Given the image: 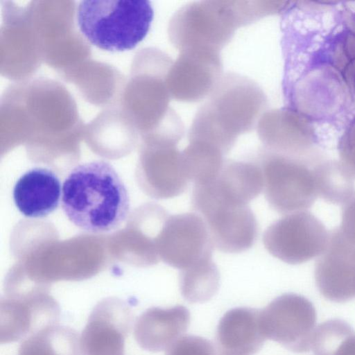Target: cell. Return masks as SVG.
I'll return each instance as SVG.
<instances>
[{
  "label": "cell",
  "mask_w": 355,
  "mask_h": 355,
  "mask_svg": "<svg viewBox=\"0 0 355 355\" xmlns=\"http://www.w3.org/2000/svg\"><path fill=\"white\" fill-rule=\"evenodd\" d=\"M127 189L108 162L96 160L76 166L65 179L62 207L68 219L90 233L117 230L130 212Z\"/></svg>",
  "instance_id": "obj_1"
},
{
  "label": "cell",
  "mask_w": 355,
  "mask_h": 355,
  "mask_svg": "<svg viewBox=\"0 0 355 355\" xmlns=\"http://www.w3.org/2000/svg\"><path fill=\"white\" fill-rule=\"evenodd\" d=\"M259 157L264 195L271 208L291 214L313 205L318 197L314 168L265 148Z\"/></svg>",
  "instance_id": "obj_5"
},
{
  "label": "cell",
  "mask_w": 355,
  "mask_h": 355,
  "mask_svg": "<svg viewBox=\"0 0 355 355\" xmlns=\"http://www.w3.org/2000/svg\"><path fill=\"white\" fill-rule=\"evenodd\" d=\"M207 192L222 202L247 205L263 189V177L259 164L244 161H225L218 175L201 184Z\"/></svg>",
  "instance_id": "obj_16"
},
{
  "label": "cell",
  "mask_w": 355,
  "mask_h": 355,
  "mask_svg": "<svg viewBox=\"0 0 355 355\" xmlns=\"http://www.w3.org/2000/svg\"><path fill=\"white\" fill-rule=\"evenodd\" d=\"M161 245L164 261L180 270L212 258L214 246L207 226L196 213L171 216L162 234Z\"/></svg>",
  "instance_id": "obj_10"
},
{
  "label": "cell",
  "mask_w": 355,
  "mask_h": 355,
  "mask_svg": "<svg viewBox=\"0 0 355 355\" xmlns=\"http://www.w3.org/2000/svg\"><path fill=\"white\" fill-rule=\"evenodd\" d=\"M12 194L17 208L24 216L43 218L58 207L61 184L52 171L34 168L18 179Z\"/></svg>",
  "instance_id": "obj_17"
},
{
  "label": "cell",
  "mask_w": 355,
  "mask_h": 355,
  "mask_svg": "<svg viewBox=\"0 0 355 355\" xmlns=\"http://www.w3.org/2000/svg\"><path fill=\"white\" fill-rule=\"evenodd\" d=\"M190 313L182 305L151 307L136 320L134 336L139 347L151 352L167 349L187 331Z\"/></svg>",
  "instance_id": "obj_15"
},
{
  "label": "cell",
  "mask_w": 355,
  "mask_h": 355,
  "mask_svg": "<svg viewBox=\"0 0 355 355\" xmlns=\"http://www.w3.org/2000/svg\"><path fill=\"white\" fill-rule=\"evenodd\" d=\"M337 229L329 232L327 246L316 262L315 279L324 298L343 303L355 297V246Z\"/></svg>",
  "instance_id": "obj_12"
},
{
  "label": "cell",
  "mask_w": 355,
  "mask_h": 355,
  "mask_svg": "<svg viewBox=\"0 0 355 355\" xmlns=\"http://www.w3.org/2000/svg\"><path fill=\"white\" fill-rule=\"evenodd\" d=\"M342 205L341 223L337 228L343 238L355 246V191Z\"/></svg>",
  "instance_id": "obj_24"
},
{
  "label": "cell",
  "mask_w": 355,
  "mask_h": 355,
  "mask_svg": "<svg viewBox=\"0 0 355 355\" xmlns=\"http://www.w3.org/2000/svg\"><path fill=\"white\" fill-rule=\"evenodd\" d=\"M223 75L220 53L183 51L173 60L167 74L166 85L171 98L194 103L208 98Z\"/></svg>",
  "instance_id": "obj_9"
},
{
  "label": "cell",
  "mask_w": 355,
  "mask_h": 355,
  "mask_svg": "<svg viewBox=\"0 0 355 355\" xmlns=\"http://www.w3.org/2000/svg\"><path fill=\"white\" fill-rule=\"evenodd\" d=\"M316 320V311L312 302L293 293L277 297L261 310L266 338L295 353L311 349Z\"/></svg>",
  "instance_id": "obj_7"
},
{
  "label": "cell",
  "mask_w": 355,
  "mask_h": 355,
  "mask_svg": "<svg viewBox=\"0 0 355 355\" xmlns=\"http://www.w3.org/2000/svg\"><path fill=\"white\" fill-rule=\"evenodd\" d=\"M218 349L226 355H254L267 339L261 322V310L236 307L227 311L216 329Z\"/></svg>",
  "instance_id": "obj_14"
},
{
  "label": "cell",
  "mask_w": 355,
  "mask_h": 355,
  "mask_svg": "<svg viewBox=\"0 0 355 355\" xmlns=\"http://www.w3.org/2000/svg\"><path fill=\"white\" fill-rule=\"evenodd\" d=\"M153 15L147 0H85L76 11L83 35L98 49L111 52L135 48L147 35Z\"/></svg>",
  "instance_id": "obj_4"
},
{
  "label": "cell",
  "mask_w": 355,
  "mask_h": 355,
  "mask_svg": "<svg viewBox=\"0 0 355 355\" xmlns=\"http://www.w3.org/2000/svg\"><path fill=\"white\" fill-rule=\"evenodd\" d=\"M217 345L205 338L187 335L182 336L166 351L165 355H220Z\"/></svg>",
  "instance_id": "obj_23"
},
{
  "label": "cell",
  "mask_w": 355,
  "mask_h": 355,
  "mask_svg": "<svg viewBox=\"0 0 355 355\" xmlns=\"http://www.w3.org/2000/svg\"><path fill=\"white\" fill-rule=\"evenodd\" d=\"M60 308L50 298L1 301L0 343L26 339L35 333L58 324Z\"/></svg>",
  "instance_id": "obj_13"
},
{
  "label": "cell",
  "mask_w": 355,
  "mask_h": 355,
  "mask_svg": "<svg viewBox=\"0 0 355 355\" xmlns=\"http://www.w3.org/2000/svg\"><path fill=\"white\" fill-rule=\"evenodd\" d=\"M268 15L264 1L211 0L189 3L169 21L171 44L180 52L188 50L220 53L238 28Z\"/></svg>",
  "instance_id": "obj_3"
},
{
  "label": "cell",
  "mask_w": 355,
  "mask_h": 355,
  "mask_svg": "<svg viewBox=\"0 0 355 355\" xmlns=\"http://www.w3.org/2000/svg\"><path fill=\"white\" fill-rule=\"evenodd\" d=\"M132 321V311L124 302L116 299L99 302L80 336L83 355H124Z\"/></svg>",
  "instance_id": "obj_11"
},
{
  "label": "cell",
  "mask_w": 355,
  "mask_h": 355,
  "mask_svg": "<svg viewBox=\"0 0 355 355\" xmlns=\"http://www.w3.org/2000/svg\"><path fill=\"white\" fill-rule=\"evenodd\" d=\"M267 105L266 94L255 81L236 73H223L197 111L189 136L226 155L240 135L257 128Z\"/></svg>",
  "instance_id": "obj_2"
},
{
  "label": "cell",
  "mask_w": 355,
  "mask_h": 355,
  "mask_svg": "<svg viewBox=\"0 0 355 355\" xmlns=\"http://www.w3.org/2000/svg\"><path fill=\"white\" fill-rule=\"evenodd\" d=\"M329 233L307 211L291 213L272 223L263 233V243L273 257L288 264L306 262L325 250Z\"/></svg>",
  "instance_id": "obj_6"
},
{
  "label": "cell",
  "mask_w": 355,
  "mask_h": 355,
  "mask_svg": "<svg viewBox=\"0 0 355 355\" xmlns=\"http://www.w3.org/2000/svg\"><path fill=\"white\" fill-rule=\"evenodd\" d=\"M317 192L326 202L344 204L354 192V178L337 164H325L314 168Z\"/></svg>",
  "instance_id": "obj_22"
},
{
  "label": "cell",
  "mask_w": 355,
  "mask_h": 355,
  "mask_svg": "<svg viewBox=\"0 0 355 355\" xmlns=\"http://www.w3.org/2000/svg\"><path fill=\"white\" fill-rule=\"evenodd\" d=\"M314 333L311 350L315 355H355V331L347 322L328 320Z\"/></svg>",
  "instance_id": "obj_21"
},
{
  "label": "cell",
  "mask_w": 355,
  "mask_h": 355,
  "mask_svg": "<svg viewBox=\"0 0 355 355\" xmlns=\"http://www.w3.org/2000/svg\"><path fill=\"white\" fill-rule=\"evenodd\" d=\"M219 283V271L212 258L181 270L179 275L181 295L190 303H203L211 299Z\"/></svg>",
  "instance_id": "obj_20"
},
{
  "label": "cell",
  "mask_w": 355,
  "mask_h": 355,
  "mask_svg": "<svg viewBox=\"0 0 355 355\" xmlns=\"http://www.w3.org/2000/svg\"><path fill=\"white\" fill-rule=\"evenodd\" d=\"M191 207L205 220L214 248L226 253L248 250L254 243L258 227L248 205H233L214 200H199Z\"/></svg>",
  "instance_id": "obj_8"
},
{
  "label": "cell",
  "mask_w": 355,
  "mask_h": 355,
  "mask_svg": "<svg viewBox=\"0 0 355 355\" xmlns=\"http://www.w3.org/2000/svg\"><path fill=\"white\" fill-rule=\"evenodd\" d=\"M224 154L218 148L203 141H189L181 151L183 171L194 184L205 183L214 179L224 163Z\"/></svg>",
  "instance_id": "obj_19"
},
{
  "label": "cell",
  "mask_w": 355,
  "mask_h": 355,
  "mask_svg": "<svg viewBox=\"0 0 355 355\" xmlns=\"http://www.w3.org/2000/svg\"><path fill=\"white\" fill-rule=\"evenodd\" d=\"M18 355H83L76 330L58 324L46 327L24 339Z\"/></svg>",
  "instance_id": "obj_18"
}]
</instances>
